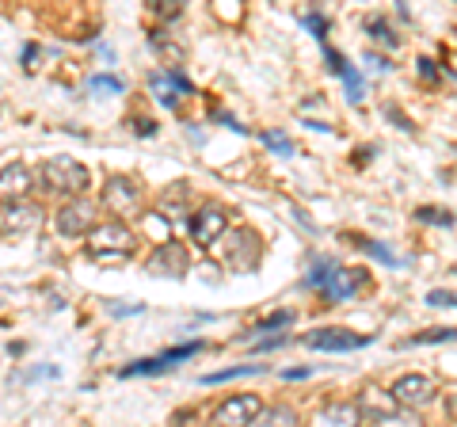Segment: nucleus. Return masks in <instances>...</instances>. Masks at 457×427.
<instances>
[{
	"label": "nucleus",
	"instance_id": "4c0bfd02",
	"mask_svg": "<svg viewBox=\"0 0 457 427\" xmlns=\"http://www.w3.org/2000/svg\"><path fill=\"white\" fill-rule=\"evenodd\" d=\"M111 309V317H134V313H145V305L137 302V305H107Z\"/></svg>",
	"mask_w": 457,
	"mask_h": 427
},
{
	"label": "nucleus",
	"instance_id": "72a5a7b5",
	"mask_svg": "<svg viewBox=\"0 0 457 427\" xmlns=\"http://www.w3.org/2000/svg\"><path fill=\"white\" fill-rule=\"evenodd\" d=\"M282 343H290V332H279V336H271V340H259L256 351H279Z\"/></svg>",
	"mask_w": 457,
	"mask_h": 427
},
{
	"label": "nucleus",
	"instance_id": "c9c22d12",
	"mask_svg": "<svg viewBox=\"0 0 457 427\" xmlns=\"http://www.w3.org/2000/svg\"><path fill=\"white\" fill-rule=\"evenodd\" d=\"M279 378H282V382H301V378H313V366H293V370L286 366Z\"/></svg>",
	"mask_w": 457,
	"mask_h": 427
},
{
	"label": "nucleus",
	"instance_id": "f03ea898",
	"mask_svg": "<svg viewBox=\"0 0 457 427\" xmlns=\"http://www.w3.org/2000/svg\"><path fill=\"white\" fill-rule=\"evenodd\" d=\"M42 183L46 191H54V195H84L88 183H92V172H88V164H80L77 157H50L42 164Z\"/></svg>",
	"mask_w": 457,
	"mask_h": 427
},
{
	"label": "nucleus",
	"instance_id": "9b49d317",
	"mask_svg": "<svg viewBox=\"0 0 457 427\" xmlns=\"http://www.w3.org/2000/svg\"><path fill=\"white\" fill-rule=\"evenodd\" d=\"M103 206H107L114 217L137 214V206H141V187H137L130 176H107V183H103Z\"/></svg>",
	"mask_w": 457,
	"mask_h": 427
},
{
	"label": "nucleus",
	"instance_id": "393cba45",
	"mask_svg": "<svg viewBox=\"0 0 457 427\" xmlns=\"http://www.w3.org/2000/svg\"><path fill=\"white\" fill-rule=\"evenodd\" d=\"M122 88H126V84H122L118 77H107V72H100V77H92V92H95V95H118Z\"/></svg>",
	"mask_w": 457,
	"mask_h": 427
},
{
	"label": "nucleus",
	"instance_id": "bb28decb",
	"mask_svg": "<svg viewBox=\"0 0 457 427\" xmlns=\"http://www.w3.org/2000/svg\"><path fill=\"white\" fill-rule=\"evenodd\" d=\"M366 31H370L373 38H381V42H385L389 50H393V46L400 42V38L393 35V31H389V23H385V20H370V27H366Z\"/></svg>",
	"mask_w": 457,
	"mask_h": 427
},
{
	"label": "nucleus",
	"instance_id": "dca6fc26",
	"mask_svg": "<svg viewBox=\"0 0 457 427\" xmlns=\"http://www.w3.org/2000/svg\"><path fill=\"white\" fill-rule=\"evenodd\" d=\"M324 61H328L332 72H339V77H343V84H347V100L350 103H362V77H358V69L350 65L339 50H332V46H324Z\"/></svg>",
	"mask_w": 457,
	"mask_h": 427
},
{
	"label": "nucleus",
	"instance_id": "39448f33",
	"mask_svg": "<svg viewBox=\"0 0 457 427\" xmlns=\"http://www.w3.org/2000/svg\"><path fill=\"white\" fill-rule=\"evenodd\" d=\"M145 271L157 279H187V271H191V256H187V248L179 244V240H160L157 248L149 252V260H145Z\"/></svg>",
	"mask_w": 457,
	"mask_h": 427
},
{
	"label": "nucleus",
	"instance_id": "7c9ffc66",
	"mask_svg": "<svg viewBox=\"0 0 457 427\" xmlns=\"http://www.w3.org/2000/svg\"><path fill=\"white\" fill-rule=\"evenodd\" d=\"M130 126H134L137 138H153V134H157V123H153L149 115H134V123H130Z\"/></svg>",
	"mask_w": 457,
	"mask_h": 427
},
{
	"label": "nucleus",
	"instance_id": "c756f323",
	"mask_svg": "<svg viewBox=\"0 0 457 427\" xmlns=\"http://www.w3.org/2000/svg\"><path fill=\"white\" fill-rule=\"evenodd\" d=\"M309 27V35H316L324 42V38H328V20H324V15H305V20H301Z\"/></svg>",
	"mask_w": 457,
	"mask_h": 427
},
{
	"label": "nucleus",
	"instance_id": "0eeeda50",
	"mask_svg": "<svg viewBox=\"0 0 457 427\" xmlns=\"http://www.w3.org/2000/svg\"><path fill=\"white\" fill-rule=\"evenodd\" d=\"M225 248H222V263L228 271H251L259 263V237L251 229H225Z\"/></svg>",
	"mask_w": 457,
	"mask_h": 427
},
{
	"label": "nucleus",
	"instance_id": "423d86ee",
	"mask_svg": "<svg viewBox=\"0 0 457 427\" xmlns=\"http://www.w3.org/2000/svg\"><path fill=\"white\" fill-rule=\"evenodd\" d=\"M225 229H228V210L222 203H202L191 214V240L199 248H214L225 237Z\"/></svg>",
	"mask_w": 457,
	"mask_h": 427
},
{
	"label": "nucleus",
	"instance_id": "b1692460",
	"mask_svg": "<svg viewBox=\"0 0 457 427\" xmlns=\"http://www.w3.org/2000/svg\"><path fill=\"white\" fill-rule=\"evenodd\" d=\"M293 325V309H279V313H271V317H263L251 332L256 336H263V332H279V328H290Z\"/></svg>",
	"mask_w": 457,
	"mask_h": 427
},
{
	"label": "nucleus",
	"instance_id": "c85d7f7f",
	"mask_svg": "<svg viewBox=\"0 0 457 427\" xmlns=\"http://www.w3.org/2000/svg\"><path fill=\"white\" fill-rule=\"evenodd\" d=\"M427 305H442V309H457V294H450V290H431V294H427Z\"/></svg>",
	"mask_w": 457,
	"mask_h": 427
},
{
	"label": "nucleus",
	"instance_id": "a211bd4d",
	"mask_svg": "<svg viewBox=\"0 0 457 427\" xmlns=\"http://www.w3.org/2000/svg\"><path fill=\"white\" fill-rule=\"evenodd\" d=\"M149 88H153V95H157V100L164 103L168 111H179V100H183V95H179L176 84H171L168 69H164V72H153V77H149Z\"/></svg>",
	"mask_w": 457,
	"mask_h": 427
},
{
	"label": "nucleus",
	"instance_id": "f3484780",
	"mask_svg": "<svg viewBox=\"0 0 457 427\" xmlns=\"http://www.w3.org/2000/svg\"><path fill=\"white\" fill-rule=\"evenodd\" d=\"M347 240H355V244L362 248L366 256H373V260H381V263H385V267H404V256H396L393 248H389V244H381V240L358 237V233H355V237H347Z\"/></svg>",
	"mask_w": 457,
	"mask_h": 427
},
{
	"label": "nucleus",
	"instance_id": "6ab92c4d",
	"mask_svg": "<svg viewBox=\"0 0 457 427\" xmlns=\"http://www.w3.org/2000/svg\"><path fill=\"white\" fill-rule=\"evenodd\" d=\"M358 420H362L358 405H328V408H320V412H316V424H336V427H343V424H358Z\"/></svg>",
	"mask_w": 457,
	"mask_h": 427
},
{
	"label": "nucleus",
	"instance_id": "ea45409f",
	"mask_svg": "<svg viewBox=\"0 0 457 427\" xmlns=\"http://www.w3.org/2000/svg\"><path fill=\"white\" fill-rule=\"evenodd\" d=\"M290 210H293V217H297V222L305 225V229H313V217H309L305 210H301V206H290Z\"/></svg>",
	"mask_w": 457,
	"mask_h": 427
},
{
	"label": "nucleus",
	"instance_id": "7ed1b4c3",
	"mask_svg": "<svg viewBox=\"0 0 457 427\" xmlns=\"http://www.w3.org/2000/svg\"><path fill=\"white\" fill-rule=\"evenodd\" d=\"M54 225H57V233H61V237H69V240L88 237V233L100 225V206H95L92 199H84V195H72L69 203L57 210Z\"/></svg>",
	"mask_w": 457,
	"mask_h": 427
},
{
	"label": "nucleus",
	"instance_id": "e433bc0d",
	"mask_svg": "<svg viewBox=\"0 0 457 427\" xmlns=\"http://www.w3.org/2000/svg\"><path fill=\"white\" fill-rule=\"evenodd\" d=\"M23 69H27V72H35V69H38V46H35V42L23 46Z\"/></svg>",
	"mask_w": 457,
	"mask_h": 427
},
{
	"label": "nucleus",
	"instance_id": "a878e982",
	"mask_svg": "<svg viewBox=\"0 0 457 427\" xmlns=\"http://www.w3.org/2000/svg\"><path fill=\"white\" fill-rule=\"evenodd\" d=\"M415 217H419V222H427V225H454V214L435 210V206H423V210H415Z\"/></svg>",
	"mask_w": 457,
	"mask_h": 427
},
{
	"label": "nucleus",
	"instance_id": "f257e3e1",
	"mask_svg": "<svg viewBox=\"0 0 457 427\" xmlns=\"http://www.w3.org/2000/svg\"><path fill=\"white\" fill-rule=\"evenodd\" d=\"M88 237H92L88 240V256H92L95 263H122V260H130L134 248H137L134 229H130L122 217H114L107 225H95Z\"/></svg>",
	"mask_w": 457,
	"mask_h": 427
},
{
	"label": "nucleus",
	"instance_id": "1a4fd4ad",
	"mask_svg": "<svg viewBox=\"0 0 457 427\" xmlns=\"http://www.w3.org/2000/svg\"><path fill=\"white\" fill-rule=\"evenodd\" d=\"M362 286H366V275H362V271H347V267L336 260V263H332V271L324 275V283L316 286V290H320V297H324L328 305H336V302H355Z\"/></svg>",
	"mask_w": 457,
	"mask_h": 427
},
{
	"label": "nucleus",
	"instance_id": "f8f14e48",
	"mask_svg": "<svg viewBox=\"0 0 457 427\" xmlns=\"http://www.w3.org/2000/svg\"><path fill=\"white\" fill-rule=\"evenodd\" d=\"M370 343V336H355L350 328H316L305 336V348L328 351V355H343V351H358Z\"/></svg>",
	"mask_w": 457,
	"mask_h": 427
},
{
	"label": "nucleus",
	"instance_id": "412c9836",
	"mask_svg": "<svg viewBox=\"0 0 457 427\" xmlns=\"http://www.w3.org/2000/svg\"><path fill=\"white\" fill-rule=\"evenodd\" d=\"M450 340H457V328H427V332L404 340L400 348H423V343H450Z\"/></svg>",
	"mask_w": 457,
	"mask_h": 427
},
{
	"label": "nucleus",
	"instance_id": "4be33fe9",
	"mask_svg": "<svg viewBox=\"0 0 457 427\" xmlns=\"http://www.w3.org/2000/svg\"><path fill=\"white\" fill-rule=\"evenodd\" d=\"M256 424H263V427H282V424H297V416H293V408L274 405V408H259Z\"/></svg>",
	"mask_w": 457,
	"mask_h": 427
},
{
	"label": "nucleus",
	"instance_id": "20e7f679",
	"mask_svg": "<svg viewBox=\"0 0 457 427\" xmlns=\"http://www.w3.org/2000/svg\"><path fill=\"white\" fill-rule=\"evenodd\" d=\"M202 348H206L202 340H187V343H179V348H168V351H160V355H153V359H137V362H130V366H122V370H118V378L168 374V370H176L183 359H194Z\"/></svg>",
	"mask_w": 457,
	"mask_h": 427
},
{
	"label": "nucleus",
	"instance_id": "6e6552de",
	"mask_svg": "<svg viewBox=\"0 0 457 427\" xmlns=\"http://www.w3.org/2000/svg\"><path fill=\"white\" fill-rule=\"evenodd\" d=\"M355 405H358V412H362V420H370V424H400L404 420V405L393 397V389H362L355 397Z\"/></svg>",
	"mask_w": 457,
	"mask_h": 427
},
{
	"label": "nucleus",
	"instance_id": "a19ab883",
	"mask_svg": "<svg viewBox=\"0 0 457 427\" xmlns=\"http://www.w3.org/2000/svg\"><path fill=\"white\" fill-rule=\"evenodd\" d=\"M370 69H389V61L378 58V54H370Z\"/></svg>",
	"mask_w": 457,
	"mask_h": 427
},
{
	"label": "nucleus",
	"instance_id": "473e14b6",
	"mask_svg": "<svg viewBox=\"0 0 457 427\" xmlns=\"http://www.w3.org/2000/svg\"><path fill=\"white\" fill-rule=\"evenodd\" d=\"M168 77H171V84H176V88H179V95H194V92H199V88H194V84H191V80H187V77H183V72H176V69H168Z\"/></svg>",
	"mask_w": 457,
	"mask_h": 427
},
{
	"label": "nucleus",
	"instance_id": "f704fd0d",
	"mask_svg": "<svg viewBox=\"0 0 457 427\" xmlns=\"http://www.w3.org/2000/svg\"><path fill=\"white\" fill-rule=\"evenodd\" d=\"M381 111H385V115L393 118V123L400 126V130H412V123H408V118H404V111H400L396 103H385V107H381Z\"/></svg>",
	"mask_w": 457,
	"mask_h": 427
},
{
	"label": "nucleus",
	"instance_id": "9d476101",
	"mask_svg": "<svg viewBox=\"0 0 457 427\" xmlns=\"http://www.w3.org/2000/svg\"><path fill=\"white\" fill-rule=\"evenodd\" d=\"M42 222V206L15 199V203H0V237H23V233L38 229Z\"/></svg>",
	"mask_w": 457,
	"mask_h": 427
},
{
	"label": "nucleus",
	"instance_id": "2f4dec72",
	"mask_svg": "<svg viewBox=\"0 0 457 427\" xmlns=\"http://www.w3.org/2000/svg\"><path fill=\"white\" fill-rule=\"evenodd\" d=\"M415 69H419V77L427 80V84H438V65L431 58H419V65H415Z\"/></svg>",
	"mask_w": 457,
	"mask_h": 427
},
{
	"label": "nucleus",
	"instance_id": "5701e85b",
	"mask_svg": "<svg viewBox=\"0 0 457 427\" xmlns=\"http://www.w3.org/2000/svg\"><path fill=\"white\" fill-rule=\"evenodd\" d=\"M259 141H263L271 153H279V157H293V141H290V134L286 130H263L259 134Z\"/></svg>",
	"mask_w": 457,
	"mask_h": 427
},
{
	"label": "nucleus",
	"instance_id": "58836bf2",
	"mask_svg": "<svg viewBox=\"0 0 457 427\" xmlns=\"http://www.w3.org/2000/svg\"><path fill=\"white\" fill-rule=\"evenodd\" d=\"M217 123H222V126H228V130H236V134H244V126L236 123L233 115H217Z\"/></svg>",
	"mask_w": 457,
	"mask_h": 427
},
{
	"label": "nucleus",
	"instance_id": "aec40b11",
	"mask_svg": "<svg viewBox=\"0 0 457 427\" xmlns=\"http://www.w3.org/2000/svg\"><path fill=\"white\" fill-rule=\"evenodd\" d=\"M263 362H244V366H228V370H217V374H206L202 385H222V382H233V378H251V374H263Z\"/></svg>",
	"mask_w": 457,
	"mask_h": 427
},
{
	"label": "nucleus",
	"instance_id": "4468645a",
	"mask_svg": "<svg viewBox=\"0 0 457 427\" xmlns=\"http://www.w3.org/2000/svg\"><path fill=\"white\" fill-rule=\"evenodd\" d=\"M259 408H263V401H259L256 393H236V397H228L225 405H217V412H214V424H233V427L256 424Z\"/></svg>",
	"mask_w": 457,
	"mask_h": 427
},
{
	"label": "nucleus",
	"instance_id": "cd10ccee",
	"mask_svg": "<svg viewBox=\"0 0 457 427\" xmlns=\"http://www.w3.org/2000/svg\"><path fill=\"white\" fill-rule=\"evenodd\" d=\"M157 12H160V20L164 23H171V20L183 15V0H157Z\"/></svg>",
	"mask_w": 457,
	"mask_h": 427
},
{
	"label": "nucleus",
	"instance_id": "2eb2a0df",
	"mask_svg": "<svg viewBox=\"0 0 457 427\" xmlns=\"http://www.w3.org/2000/svg\"><path fill=\"white\" fill-rule=\"evenodd\" d=\"M31 187H35V176H31L27 164H8L0 168V203H15V199H27Z\"/></svg>",
	"mask_w": 457,
	"mask_h": 427
},
{
	"label": "nucleus",
	"instance_id": "ddd939ff",
	"mask_svg": "<svg viewBox=\"0 0 457 427\" xmlns=\"http://www.w3.org/2000/svg\"><path fill=\"white\" fill-rule=\"evenodd\" d=\"M435 382H431L427 374H404V378H396L393 382V397L400 401L404 408H423V405H431L435 401Z\"/></svg>",
	"mask_w": 457,
	"mask_h": 427
}]
</instances>
